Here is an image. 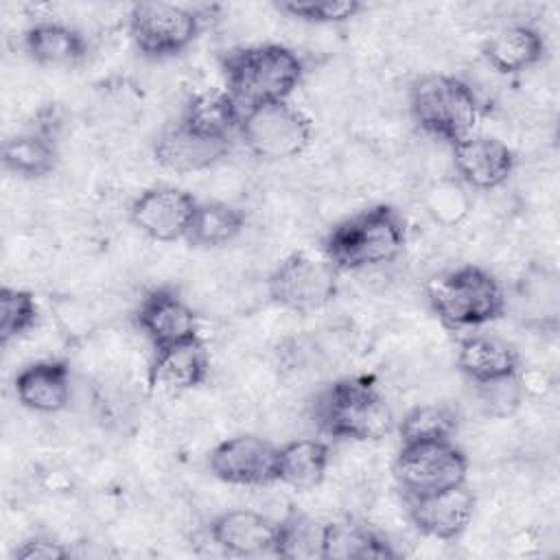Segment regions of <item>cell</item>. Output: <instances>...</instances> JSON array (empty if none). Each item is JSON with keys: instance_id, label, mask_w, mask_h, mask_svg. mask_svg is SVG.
Here are the masks:
<instances>
[{"instance_id": "4dcf8cb0", "label": "cell", "mask_w": 560, "mask_h": 560, "mask_svg": "<svg viewBox=\"0 0 560 560\" xmlns=\"http://www.w3.org/2000/svg\"><path fill=\"white\" fill-rule=\"evenodd\" d=\"M13 556L18 560H63L70 556V549L50 536L37 534L22 540L20 547H15Z\"/></svg>"}, {"instance_id": "e0dca14e", "label": "cell", "mask_w": 560, "mask_h": 560, "mask_svg": "<svg viewBox=\"0 0 560 560\" xmlns=\"http://www.w3.org/2000/svg\"><path fill=\"white\" fill-rule=\"evenodd\" d=\"M228 151L230 140L206 138L182 122L164 129L153 144V155L158 164L173 173L206 171L221 158H225Z\"/></svg>"}, {"instance_id": "7a4b0ae2", "label": "cell", "mask_w": 560, "mask_h": 560, "mask_svg": "<svg viewBox=\"0 0 560 560\" xmlns=\"http://www.w3.org/2000/svg\"><path fill=\"white\" fill-rule=\"evenodd\" d=\"M225 90L241 109L287 101L304 74L302 59L282 44L238 48L223 59Z\"/></svg>"}, {"instance_id": "8992f818", "label": "cell", "mask_w": 560, "mask_h": 560, "mask_svg": "<svg viewBox=\"0 0 560 560\" xmlns=\"http://www.w3.org/2000/svg\"><path fill=\"white\" fill-rule=\"evenodd\" d=\"M238 136L252 155L280 162L300 155L308 147L313 122L289 101H273L243 109Z\"/></svg>"}, {"instance_id": "ac0fdd59", "label": "cell", "mask_w": 560, "mask_h": 560, "mask_svg": "<svg viewBox=\"0 0 560 560\" xmlns=\"http://www.w3.org/2000/svg\"><path fill=\"white\" fill-rule=\"evenodd\" d=\"M22 407L37 413H57L70 402V368L59 359H44L22 368L13 383Z\"/></svg>"}, {"instance_id": "5b68a950", "label": "cell", "mask_w": 560, "mask_h": 560, "mask_svg": "<svg viewBox=\"0 0 560 560\" xmlns=\"http://www.w3.org/2000/svg\"><path fill=\"white\" fill-rule=\"evenodd\" d=\"M409 112L422 131L455 144L475 133L479 101L466 81L438 72L411 83Z\"/></svg>"}, {"instance_id": "44dd1931", "label": "cell", "mask_w": 560, "mask_h": 560, "mask_svg": "<svg viewBox=\"0 0 560 560\" xmlns=\"http://www.w3.org/2000/svg\"><path fill=\"white\" fill-rule=\"evenodd\" d=\"M24 50L39 66H77L88 55V42L70 24L35 22L24 31Z\"/></svg>"}, {"instance_id": "4316f807", "label": "cell", "mask_w": 560, "mask_h": 560, "mask_svg": "<svg viewBox=\"0 0 560 560\" xmlns=\"http://www.w3.org/2000/svg\"><path fill=\"white\" fill-rule=\"evenodd\" d=\"M322 536L324 523L315 521L304 512H289L278 521V536L273 556L302 560V558H322Z\"/></svg>"}, {"instance_id": "ffe728a7", "label": "cell", "mask_w": 560, "mask_h": 560, "mask_svg": "<svg viewBox=\"0 0 560 560\" xmlns=\"http://www.w3.org/2000/svg\"><path fill=\"white\" fill-rule=\"evenodd\" d=\"M545 37L529 24H512L497 31L483 46L486 61L501 74H518L542 61Z\"/></svg>"}, {"instance_id": "3957f363", "label": "cell", "mask_w": 560, "mask_h": 560, "mask_svg": "<svg viewBox=\"0 0 560 560\" xmlns=\"http://www.w3.org/2000/svg\"><path fill=\"white\" fill-rule=\"evenodd\" d=\"M313 418L328 438L354 442L385 438L394 427V413L370 378L330 383L315 398Z\"/></svg>"}, {"instance_id": "5bb4252c", "label": "cell", "mask_w": 560, "mask_h": 560, "mask_svg": "<svg viewBox=\"0 0 560 560\" xmlns=\"http://www.w3.org/2000/svg\"><path fill=\"white\" fill-rule=\"evenodd\" d=\"M453 147V166L464 184L477 190L499 188L516 166L514 151L499 138L470 133Z\"/></svg>"}, {"instance_id": "83f0119b", "label": "cell", "mask_w": 560, "mask_h": 560, "mask_svg": "<svg viewBox=\"0 0 560 560\" xmlns=\"http://www.w3.org/2000/svg\"><path fill=\"white\" fill-rule=\"evenodd\" d=\"M457 416L446 405H418L405 413L398 424L400 444L453 440Z\"/></svg>"}, {"instance_id": "d6986e66", "label": "cell", "mask_w": 560, "mask_h": 560, "mask_svg": "<svg viewBox=\"0 0 560 560\" xmlns=\"http://www.w3.org/2000/svg\"><path fill=\"white\" fill-rule=\"evenodd\" d=\"M457 368L477 385L518 376L521 359L512 343L490 335H468L457 346Z\"/></svg>"}, {"instance_id": "ba28073f", "label": "cell", "mask_w": 560, "mask_h": 560, "mask_svg": "<svg viewBox=\"0 0 560 560\" xmlns=\"http://www.w3.org/2000/svg\"><path fill=\"white\" fill-rule=\"evenodd\" d=\"M337 278L339 269L324 254L295 252L269 273L267 291L282 308L308 313L326 306L337 295Z\"/></svg>"}, {"instance_id": "6da1fadb", "label": "cell", "mask_w": 560, "mask_h": 560, "mask_svg": "<svg viewBox=\"0 0 560 560\" xmlns=\"http://www.w3.org/2000/svg\"><path fill=\"white\" fill-rule=\"evenodd\" d=\"M407 243V225L394 206L376 203L339 221L324 238L322 254L339 271H359L396 260Z\"/></svg>"}, {"instance_id": "9a60e30c", "label": "cell", "mask_w": 560, "mask_h": 560, "mask_svg": "<svg viewBox=\"0 0 560 560\" xmlns=\"http://www.w3.org/2000/svg\"><path fill=\"white\" fill-rule=\"evenodd\" d=\"M208 534L230 556H262L273 553L278 521L254 510H228L210 521Z\"/></svg>"}, {"instance_id": "4fadbf2b", "label": "cell", "mask_w": 560, "mask_h": 560, "mask_svg": "<svg viewBox=\"0 0 560 560\" xmlns=\"http://www.w3.org/2000/svg\"><path fill=\"white\" fill-rule=\"evenodd\" d=\"M407 514L413 527L438 540H453L470 525L477 499L466 483L424 494V497H405Z\"/></svg>"}, {"instance_id": "f546056e", "label": "cell", "mask_w": 560, "mask_h": 560, "mask_svg": "<svg viewBox=\"0 0 560 560\" xmlns=\"http://www.w3.org/2000/svg\"><path fill=\"white\" fill-rule=\"evenodd\" d=\"M282 13L311 24H339L363 11L359 0H289L276 4Z\"/></svg>"}, {"instance_id": "484cf974", "label": "cell", "mask_w": 560, "mask_h": 560, "mask_svg": "<svg viewBox=\"0 0 560 560\" xmlns=\"http://www.w3.org/2000/svg\"><path fill=\"white\" fill-rule=\"evenodd\" d=\"M245 228V212L225 201H201L192 214L186 241L192 247H221L234 241Z\"/></svg>"}, {"instance_id": "30bf717a", "label": "cell", "mask_w": 560, "mask_h": 560, "mask_svg": "<svg viewBox=\"0 0 560 560\" xmlns=\"http://www.w3.org/2000/svg\"><path fill=\"white\" fill-rule=\"evenodd\" d=\"M208 466L230 486H269L276 481L278 446L260 435L241 433L219 442L208 455Z\"/></svg>"}, {"instance_id": "603a6c76", "label": "cell", "mask_w": 560, "mask_h": 560, "mask_svg": "<svg viewBox=\"0 0 560 560\" xmlns=\"http://www.w3.org/2000/svg\"><path fill=\"white\" fill-rule=\"evenodd\" d=\"M330 464V446L317 438H300L278 446L276 481L295 488L313 490L317 488Z\"/></svg>"}, {"instance_id": "8fae6325", "label": "cell", "mask_w": 560, "mask_h": 560, "mask_svg": "<svg viewBox=\"0 0 560 560\" xmlns=\"http://www.w3.org/2000/svg\"><path fill=\"white\" fill-rule=\"evenodd\" d=\"M197 203L199 201L182 188L153 186L133 199L129 206V221L144 236L160 243H171L186 238Z\"/></svg>"}, {"instance_id": "9c48e42d", "label": "cell", "mask_w": 560, "mask_h": 560, "mask_svg": "<svg viewBox=\"0 0 560 560\" xmlns=\"http://www.w3.org/2000/svg\"><path fill=\"white\" fill-rule=\"evenodd\" d=\"M199 28V15L184 4L138 2L129 11V37L151 59L179 55L197 39Z\"/></svg>"}, {"instance_id": "f1b7e54d", "label": "cell", "mask_w": 560, "mask_h": 560, "mask_svg": "<svg viewBox=\"0 0 560 560\" xmlns=\"http://www.w3.org/2000/svg\"><path fill=\"white\" fill-rule=\"evenodd\" d=\"M39 317L37 302L31 291L2 287L0 289V343L9 346L13 339L26 335Z\"/></svg>"}, {"instance_id": "2e32d148", "label": "cell", "mask_w": 560, "mask_h": 560, "mask_svg": "<svg viewBox=\"0 0 560 560\" xmlns=\"http://www.w3.org/2000/svg\"><path fill=\"white\" fill-rule=\"evenodd\" d=\"M210 370V357L199 337L153 350L149 385L166 392H188L201 385Z\"/></svg>"}, {"instance_id": "52a82bcc", "label": "cell", "mask_w": 560, "mask_h": 560, "mask_svg": "<svg viewBox=\"0 0 560 560\" xmlns=\"http://www.w3.org/2000/svg\"><path fill=\"white\" fill-rule=\"evenodd\" d=\"M468 459L455 440L400 444L394 479L405 497H424L466 483Z\"/></svg>"}, {"instance_id": "cb8c5ba5", "label": "cell", "mask_w": 560, "mask_h": 560, "mask_svg": "<svg viewBox=\"0 0 560 560\" xmlns=\"http://www.w3.org/2000/svg\"><path fill=\"white\" fill-rule=\"evenodd\" d=\"M243 109L228 90H206L190 98L179 122L206 138L230 140L238 133Z\"/></svg>"}, {"instance_id": "277c9868", "label": "cell", "mask_w": 560, "mask_h": 560, "mask_svg": "<svg viewBox=\"0 0 560 560\" xmlns=\"http://www.w3.org/2000/svg\"><path fill=\"white\" fill-rule=\"evenodd\" d=\"M433 313L448 328H479L505 313L499 280L479 265H462L435 276L427 287Z\"/></svg>"}, {"instance_id": "7402d4cb", "label": "cell", "mask_w": 560, "mask_h": 560, "mask_svg": "<svg viewBox=\"0 0 560 560\" xmlns=\"http://www.w3.org/2000/svg\"><path fill=\"white\" fill-rule=\"evenodd\" d=\"M394 556L389 542L361 521L324 523L322 558L326 560H383Z\"/></svg>"}, {"instance_id": "7c38bea8", "label": "cell", "mask_w": 560, "mask_h": 560, "mask_svg": "<svg viewBox=\"0 0 560 560\" xmlns=\"http://www.w3.org/2000/svg\"><path fill=\"white\" fill-rule=\"evenodd\" d=\"M136 322L153 350L199 337V322L192 306L171 287H155L140 300Z\"/></svg>"}, {"instance_id": "d4e9b609", "label": "cell", "mask_w": 560, "mask_h": 560, "mask_svg": "<svg viewBox=\"0 0 560 560\" xmlns=\"http://www.w3.org/2000/svg\"><path fill=\"white\" fill-rule=\"evenodd\" d=\"M0 160L4 171L18 177H24V179L46 177L55 171L59 160L55 136L39 127L35 131L15 133L4 140Z\"/></svg>"}, {"instance_id": "1f68e13d", "label": "cell", "mask_w": 560, "mask_h": 560, "mask_svg": "<svg viewBox=\"0 0 560 560\" xmlns=\"http://www.w3.org/2000/svg\"><path fill=\"white\" fill-rule=\"evenodd\" d=\"M433 201H431V212L438 217V219H444V214L448 212L451 214V221L457 219L459 214L466 212V203H464V195L457 186H448V190H442V188H435L431 192Z\"/></svg>"}]
</instances>
